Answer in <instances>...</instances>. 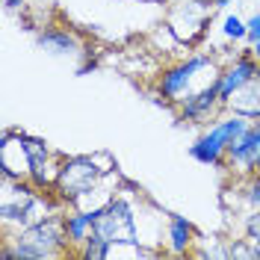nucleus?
I'll use <instances>...</instances> for the list:
<instances>
[{
    "label": "nucleus",
    "instance_id": "19",
    "mask_svg": "<svg viewBox=\"0 0 260 260\" xmlns=\"http://www.w3.org/2000/svg\"><path fill=\"white\" fill-rule=\"evenodd\" d=\"M254 178H260V172H257V175H254Z\"/></svg>",
    "mask_w": 260,
    "mask_h": 260
},
{
    "label": "nucleus",
    "instance_id": "13",
    "mask_svg": "<svg viewBox=\"0 0 260 260\" xmlns=\"http://www.w3.org/2000/svg\"><path fill=\"white\" fill-rule=\"evenodd\" d=\"M245 240L254 248V257L260 260V210H251L245 219Z\"/></svg>",
    "mask_w": 260,
    "mask_h": 260
},
{
    "label": "nucleus",
    "instance_id": "18",
    "mask_svg": "<svg viewBox=\"0 0 260 260\" xmlns=\"http://www.w3.org/2000/svg\"><path fill=\"white\" fill-rule=\"evenodd\" d=\"M3 3H6V6H9V9H21V6H24V3H27V0H3Z\"/></svg>",
    "mask_w": 260,
    "mask_h": 260
},
{
    "label": "nucleus",
    "instance_id": "1",
    "mask_svg": "<svg viewBox=\"0 0 260 260\" xmlns=\"http://www.w3.org/2000/svg\"><path fill=\"white\" fill-rule=\"evenodd\" d=\"M71 251L65 237V219L59 213H48L30 225L18 228L15 237L3 240V260H45Z\"/></svg>",
    "mask_w": 260,
    "mask_h": 260
},
{
    "label": "nucleus",
    "instance_id": "16",
    "mask_svg": "<svg viewBox=\"0 0 260 260\" xmlns=\"http://www.w3.org/2000/svg\"><path fill=\"white\" fill-rule=\"evenodd\" d=\"M245 24H248V42H251V45L260 42V12H257V15H251Z\"/></svg>",
    "mask_w": 260,
    "mask_h": 260
},
{
    "label": "nucleus",
    "instance_id": "15",
    "mask_svg": "<svg viewBox=\"0 0 260 260\" xmlns=\"http://www.w3.org/2000/svg\"><path fill=\"white\" fill-rule=\"evenodd\" d=\"M245 204L251 210H260V178H254V175L245 180Z\"/></svg>",
    "mask_w": 260,
    "mask_h": 260
},
{
    "label": "nucleus",
    "instance_id": "3",
    "mask_svg": "<svg viewBox=\"0 0 260 260\" xmlns=\"http://www.w3.org/2000/svg\"><path fill=\"white\" fill-rule=\"evenodd\" d=\"M107 169H101L92 157H71L62 160L53 178V192L62 201H80L86 192H92Z\"/></svg>",
    "mask_w": 260,
    "mask_h": 260
},
{
    "label": "nucleus",
    "instance_id": "7",
    "mask_svg": "<svg viewBox=\"0 0 260 260\" xmlns=\"http://www.w3.org/2000/svg\"><path fill=\"white\" fill-rule=\"evenodd\" d=\"M257 71H260V62H257V56H254L251 50H245L243 56H237L228 68H222V71L216 74V89H219L222 104L228 107V101L237 95V89H243Z\"/></svg>",
    "mask_w": 260,
    "mask_h": 260
},
{
    "label": "nucleus",
    "instance_id": "8",
    "mask_svg": "<svg viewBox=\"0 0 260 260\" xmlns=\"http://www.w3.org/2000/svg\"><path fill=\"white\" fill-rule=\"evenodd\" d=\"M228 110H234V113L257 121L260 118V71L245 83L243 89H237V95L228 101Z\"/></svg>",
    "mask_w": 260,
    "mask_h": 260
},
{
    "label": "nucleus",
    "instance_id": "9",
    "mask_svg": "<svg viewBox=\"0 0 260 260\" xmlns=\"http://www.w3.org/2000/svg\"><path fill=\"white\" fill-rule=\"evenodd\" d=\"M62 219H65V237H68V245L71 248H80L89 240V234L95 231V222H92L89 213L74 210V213H65Z\"/></svg>",
    "mask_w": 260,
    "mask_h": 260
},
{
    "label": "nucleus",
    "instance_id": "17",
    "mask_svg": "<svg viewBox=\"0 0 260 260\" xmlns=\"http://www.w3.org/2000/svg\"><path fill=\"white\" fill-rule=\"evenodd\" d=\"M260 172V118L254 121V175Z\"/></svg>",
    "mask_w": 260,
    "mask_h": 260
},
{
    "label": "nucleus",
    "instance_id": "5",
    "mask_svg": "<svg viewBox=\"0 0 260 260\" xmlns=\"http://www.w3.org/2000/svg\"><path fill=\"white\" fill-rule=\"evenodd\" d=\"M204 68H210V56H189L186 62H178V65H172V68H166L160 74V83H157L160 98L169 101V104H178L180 98L195 92L192 80H195V74L204 71Z\"/></svg>",
    "mask_w": 260,
    "mask_h": 260
},
{
    "label": "nucleus",
    "instance_id": "2",
    "mask_svg": "<svg viewBox=\"0 0 260 260\" xmlns=\"http://www.w3.org/2000/svg\"><path fill=\"white\" fill-rule=\"evenodd\" d=\"M251 124H254V121L245 118V115H240V113L225 115L222 121H216L210 130H204L192 145H189V157L198 160V162H204V166H219V169H225L228 145H231L234 139H240Z\"/></svg>",
    "mask_w": 260,
    "mask_h": 260
},
{
    "label": "nucleus",
    "instance_id": "14",
    "mask_svg": "<svg viewBox=\"0 0 260 260\" xmlns=\"http://www.w3.org/2000/svg\"><path fill=\"white\" fill-rule=\"evenodd\" d=\"M222 30H225V36H228V39H234V42L248 39V24H245L243 18H237V15H225Z\"/></svg>",
    "mask_w": 260,
    "mask_h": 260
},
{
    "label": "nucleus",
    "instance_id": "20",
    "mask_svg": "<svg viewBox=\"0 0 260 260\" xmlns=\"http://www.w3.org/2000/svg\"><path fill=\"white\" fill-rule=\"evenodd\" d=\"M210 3H213V0H210Z\"/></svg>",
    "mask_w": 260,
    "mask_h": 260
},
{
    "label": "nucleus",
    "instance_id": "4",
    "mask_svg": "<svg viewBox=\"0 0 260 260\" xmlns=\"http://www.w3.org/2000/svg\"><path fill=\"white\" fill-rule=\"evenodd\" d=\"M89 216L95 222V231L104 240H110L113 245H118V243L133 245L136 243V216H133V207H130L124 198H113L104 207L89 210Z\"/></svg>",
    "mask_w": 260,
    "mask_h": 260
},
{
    "label": "nucleus",
    "instance_id": "11",
    "mask_svg": "<svg viewBox=\"0 0 260 260\" xmlns=\"http://www.w3.org/2000/svg\"><path fill=\"white\" fill-rule=\"evenodd\" d=\"M39 45L48 50V53H56V56H65V53H74L80 50V42L77 36L68 30H45L39 36Z\"/></svg>",
    "mask_w": 260,
    "mask_h": 260
},
{
    "label": "nucleus",
    "instance_id": "6",
    "mask_svg": "<svg viewBox=\"0 0 260 260\" xmlns=\"http://www.w3.org/2000/svg\"><path fill=\"white\" fill-rule=\"evenodd\" d=\"M175 107H178L180 121H186V124H207L210 118H216V113L225 107L219 98V89H216V77L204 83L201 89L189 92L186 98H180Z\"/></svg>",
    "mask_w": 260,
    "mask_h": 260
},
{
    "label": "nucleus",
    "instance_id": "10",
    "mask_svg": "<svg viewBox=\"0 0 260 260\" xmlns=\"http://www.w3.org/2000/svg\"><path fill=\"white\" fill-rule=\"evenodd\" d=\"M192 243H195L192 222L183 219V216H175V219L169 222V248H172V254H186Z\"/></svg>",
    "mask_w": 260,
    "mask_h": 260
},
{
    "label": "nucleus",
    "instance_id": "12",
    "mask_svg": "<svg viewBox=\"0 0 260 260\" xmlns=\"http://www.w3.org/2000/svg\"><path fill=\"white\" fill-rule=\"evenodd\" d=\"M110 251H113V243H110V240H104L98 231H92V234H89V240L77 248V254H80L83 260H107V257H110Z\"/></svg>",
    "mask_w": 260,
    "mask_h": 260
}]
</instances>
